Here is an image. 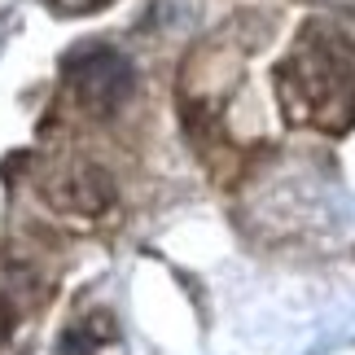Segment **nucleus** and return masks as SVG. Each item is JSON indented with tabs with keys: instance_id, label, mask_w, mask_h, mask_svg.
I'll use <instances>...</instances> for the list:
<instances>
[{
	"instance_id": "obj_1",
	"label": "nucleus",
	"mask_w": 355,
	"mask_h": 355,
	"mask_svg": "<svg viewBox=\"0 0 355 355\" xmlns=\"http://www.w3.org/2000/svg\"><path fill=\"white\" fill-rule=\"evenodd\" d=\"M66 79H71V88H75V101L84 105L88 114H114L136 88L132 62L123 58L119 49H105V44L79 49L75 58L66 62Z\"/></svg>"
},
{
	"instance_id": "obj_2",
	"label": "nucleus",
	"mask_w": 355,
	"mask_h": 355,
	"mask_svg": "<svg viewBox=\"0 0 355 355\" xmlns=\"http://www.w3.org/2000/svg\"><path fill=\"white\" fill-rule=\"evenodd\" d=\"M49 202L58 211H66V215H101L114 202V184H110V175L101 167L79 162V167H66L62 175H53Z\"/></svg>"
},
{
	"instance_id": "obj_4",
	"label": "nucleus",
	"mask_w": 355,
	"mask_h": 355,
	"mask_svg": "<svg viewBox=\"0 0 355 355\" xmlns=\"http://www.w3.org/2000/svg\"><path fill=\"white\" fill-rule=\"evenodd\" d=\"M9 334H13V307L5 303V298H0V347L9 343Z\"/></svg>"
},
{
	"instance_id": "obj_3",
	"label": "nucleus",
	"mask_w": 355,
	"mask_h": 355,
	"mask_svg": "<svg viewBox=\"0 0 355 355\" xmlns=\"http://www.w3.org/2000/svg\"><path fill=\"white\" fill-rule=\"evenodd\" d=\"M105 338H114L110 324H97V329H92V324H79V329H71L62 338V355H92Z\"/></svg>"
}]
</instances>
